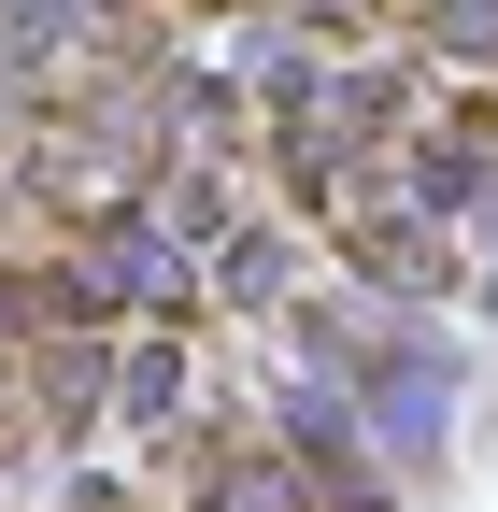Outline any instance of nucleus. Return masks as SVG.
I'll list each match as a JSON object with an SVG mask.
<instances>
[{
  "label": "nucleus",
  "mask_w": 498,
  "mask_h": 512,
  "mask_svg": "<svg viewBox=\"0 0 498 512\" xmlns=\"http://www.w3.org/2000/svg\"><path fill=\"white\" fill-rule=\"evenodd\" d=\"M442 43H470V57H484V43H498V0H442Z\"/></svg>",
  "instance_id": "4"
},
{
  "label": "nucleus",
  "mask_w": 498,
  "mask_h": 512,
  "mask_svg": "<svg viewBox=\"0 0 498 512\" xmlns=\"http://www.w3.org/2000/svg\"><path fill=\"white\" fill-rule=\"evenodd\" d=\"M214 285H228V299H271V285H285V242H271V228H228Z\"/></svg>",
  "instance_id": "3"
},
{
  "label": "nucleus",
  "mask_w": 498,
  "mask_h": 512,
  "mask_svg": "<svg viewBox=\"0 0 498 512\" xmlns=\"http://www.w3.org/2000/svg\"><path fill=\"white\" fill-rule=\"evenodd\" d=\"M114 413H185V342H129V356H114Z\"/></svg>",
  "instance_id": "2"
},
{
  "label": "nucleus",
  "mask_w": 498,
  "mask_h": 512,
  "mask_svg": "<svg viewBox=\"0 0 498 512\" xmlns=\"http://www.w3.org/2000/svg\"><path fill=\"white\" fill-rule=\"evenodd\" d=\"M171 271H185L171 228H114V242H100V271H86V299H171Z\"/></svg>",
  "instance_id": "1"
}]
</instances>
